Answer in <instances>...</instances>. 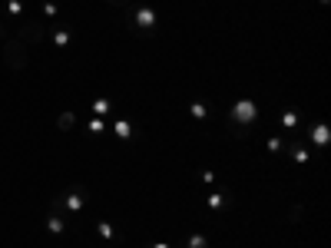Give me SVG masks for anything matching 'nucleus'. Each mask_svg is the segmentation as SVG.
Wrapping results in <instances>:
<instances>
[{"instance_id":"obj_1","label":"nucleus","mask_w":331,"mask_h":248,"mask_svg":"<svg viewBox=\"0 0 331 248\" xmlns=\"http://www.w3.org/2000/svg\"><path fill=\"white\" fill-rule=\"evenodd\" d=\"M255 119H258V106H255L252 99H239L229 113V132L235 139H248L252 136V126Z\"/></svg>"},{"instance_id":"obj_2","label":"nucleus","mask_w":331,"mask_h":248,"mask_svg":"<svg viewBox=\"0 0 331 248\" xmlns=\"http://www.w3.org/2000/svg\"><path fill=\"white\" fill-rule=\"evenodd\" d=\"M3 63L10 70H27V63H30V43H23L20 37L7 40L3 43Z\"/></svg>"},{"instance_id":"obj_3","label":"nucleus","mask_w":331,"mask_h":248,"mask_svg":"<svg viewBox=\"0 0 331 248\" xmlns=\"http://www.w3.org/2000/svg\"><path fill=\"white\" fill-rule=\"evenodd\" d=\"M83 205H86V189H83L80 182H73V185H70V189H66V192H63V195H60V199L53 202V208H66V212H80Z\"/></svg>"},{"instance_id":"obj_4","label":"nucleus","mask_w":331,"mask_h":248,"mask_svg":"<svg viewBox=\"0 0 331 248\" xmlns=\"http://www.w3.org/2000/svg\"><path fill=\"white\" fill-rule=\"evenodd\" d=\"M20 40L23 43H40V40H46L43 20H20Z\"/></svg>"},{"instance_id":"obj_5","label":"nucleus","mask_w":331,"mask_h":248,"mask_svg":"<svg viewBox=\"0 0 331 248\" xmlns=\"http://www.w3.org/2000/svg\"><path fill=\"white\" fill-rule=\"evenodd\" d=\"M132 23H136L139 30H153L156 27V10L149 7V3H139V7L132 10Z\"/></svg>"},{"instance_id":"obj_6","label":"nucleus","mask_w":331,"mask_h":248,"mask_svg":"<svg viewBox=\"0 0 331 248\" xmlns=\"http://www.w3.org/2000/svg\"><path fill=\"white\" fill-rule=\"evenodd\" d=\"M70 40H73V30H70V27H56L53 43H56V46H70Z\"/></svg>"},{"instance_id":"obj_7","label":"nucleus","mask_w":331,"mask_h":248,"mask_svg":"<svg viewBox=\"0 0 331 248\" xmlns=\"http://www.w3.org/2000/svg\"><path fill=\"white\" fill-rule=\"evenodd\" d=\"M285 152H288V156H291V159H295V162H301V165H305V162L311 159V152L305 149V146H288Z\"/></svg>"},{"instance_id":"obj_8","label":"nucleus","mask_w":331,"mask_h":248,"mask_svg":"<svg viewBox=\"0 0 331 248\" xmlns=\"http://www.w3.org/2000/svg\"><path fill=\"white\" fill-rule=\"evenodd\" d=\"M56 126H60V132H70L73 126H77V113H60Z\"/></svg>"},{"instance_id":"obj_9","label":"nucleus","mask_w":331,"mask_h":248,"mask_svg":"<svg viewBox=\"0 0 331 248\" xmlns=\"http://www.w3.org/2000/svg\"><path fill=\"white\" fill-rule=\"evenodd\" d=\"M311 136H315V146H325V142H328V126H325V123H315V126H311Z\"/></svg>"},{"instance_id":"obj_10","label":"nucleus","mask_w":331,"mask_h":248,"mask_svg":"<svg viewBox=\"0 0 331 248\" xmlns=\"http://www.w3.org/2000/svg\"><path fill=\"white\" fill-rule=\"evenodd\" d=\"M46 228H50V232H53V235H63L66 222H63V218H60V215H56V212H53V215L46 218Z\"/></svg>"},{"instance_id":"obj_11","label":"nucleus","mask_w":331,"mask_h":248,"mask_svg":"<svg viewBox=\"0 0 331 248\" xmlns=\"http://www.w3.org/2000/svg\"><path fill=\"white\" fill-rule=\"evenodd\" d=\"M285 149H288L285 136H272V139H268V152H275V156H282Z\"/></svg>"},{"instance_id":"obj_12","label":"nucleus","mask_w":331,"mask_h":248,"mask_svg":"<svg viewBox=\"0 0 331 248\" xmlns=\"http://www.w3.org/2000/svg\"><path fill=\"white\" fill-rule=\"evenodd\" d=\"M298 126V113L295 109H285V113H282V129H295Z\"/></svg>"},{"instance_id":"obj_13","label":"nucleus","mask_w":331,"mask_h":248,"mask_svg":"<svg viewBox=\"0 0 331 248\" xmlns=\"http://www.w3.org/2000/svg\"><path fill=\"white\" fill-rule=\"evenodd\" d=\"M116 136H120V139H129V136H132V126L126 123V119H120V123H116Z\"/></svg>"},{"instance_id":"obj_14","label":"nucleus","mask_w":331,"mask_h":248,"mask_svg":"<svg viewBox=\"0 0 331 248\" xmlns=\"http://www.w3.org/2000/svg\"><path fill=\"white\" fill-rule=\"evenodd\" d=\"M209 208H225V192H215V195H209Z\"/></svg>"},{"instance_id":"obj_15","label":"nucleus","mask_w":331,"mask_h":248,"mask_svg":"<svg viewBox=\"0 0 331 248\" xmlns=\"http://www.w3.org/2000/svg\"><path fill=\"white\" fill-rule=\"evenodd\" d=\"M110 109H113V103H110V99H96V103H93V113H96V116L110 113Z\"/></svg>"},{"instance_id":"obj_16","label":"nucleus","mask_w":331,"mask_h":248,"mask_svg":"<svg viewBox=\"0 0 331 248\" xmlns=\"http://www.w3.org/2000/svg\"><path fill=\"white\" fill-rule=\"evenodd\" d=\"M206 113H209V109H206V103H202V99H196V103H192V116H196V119H206Z\"/></svg>"},{"instance_id":"obj_17","label":"nucleus","mask_w":331,"mask_h":248,"mask_svg":"<svg viewBox=\"0 0 331 248\" xmlns=\"http://www.w3.org/2000/svg\"><path fill=\"white\" fill-rule=\"evenodd\" d=\"M43 17H46V20H53V17H56V3H53V0H43Z\"/></svg>"},{"instance_id":"obj_18","label":"nucleus","mask_w":331,"mask_h":248,"mask_svg":"<svg viewBox=\"0 0 331 248\" xmlns=\"http://www.w3.org/2000/svg\"><path fill=\"white\" fill-rule=\"evenodd\" d=\"M99 235H103V238H116V232H113V225H110V222H99Z\"/></svg>"},{"instance_id":"obj_19","label":"nucleus","mask_w":331,"mask_h":248,"mask_svg":"<svg viewBox=\"0 0 331 248\" xmlns=\"http://www.w3.org/2000/svg\"><path fill=\"white\" fill-rule=\"evenodd\" d=\"M189 248H209V242H206V235H192L189 238Z\"/></svg>"},{"instance_id":"obj_20","label":"nucleus","mask_w":331,"mask_h":248,"mask_svg":"<svg viewBox=\"0 0 331 248\" xmlns=\"http://www.w3.org/2000/svg\"><path fill=\"white\" fill-rule=\"evenodd\" d=\"M86 126H89V132H103V129H106V123H103V119H89V123H86Z\"/></svg>"},{"instance_id":"obj_21","label":"nucleus","mask_w":331,"mask_h":248,"mask_svg":"<svg viewBox=\"0 0 331 248\" xmlns=\"http://www.w3.org/2000/svg\"><path fill=\"white\" fill-rule=\"evenodd\" d=\"M7 13H10V17L23 13V3H20V0H10V3H7Z\"/></svg>"},{"instance_id":"obj_22","label":"nucleus","mask_w":331,"mask_h":248,"mask_svg":"<svg viewBox=\"0 0 331 248\" xmlns=\"http://www.w3.org/2000/svg\"><path fill=\"white\" fill-rule=\"evenodd\" d=\"M149 248H172V245H169V242H153Z\"/></svg>"},{"instance_id":"obj_23","label":"nucleus","mask_w":331,"mask_h":248,"mask_svg":"<svg viewBox=\"0 0 331 248\" xmlns=\"http://www.w3.org/2000/svg\"><path fill=\"white\" fill-rule=\"evenodd\" d=\"M0 37H7V20H0Z\"/></svg>"},{"instance_id":"obj_24","label":"nucleus","mask_w":331,"mask_h":248,"mask_svg":"<svg viewBox=\"0 0 331 248\" xmlns=\"http://www.w3.org/2000/svg\"><path fill=\"white\" fill-rule=\"evenodd\" d=\"M113 3H116V0H113Z\"/></svg>"}]
</instances>
